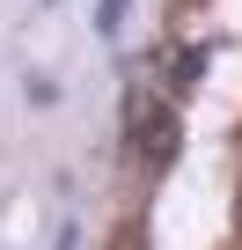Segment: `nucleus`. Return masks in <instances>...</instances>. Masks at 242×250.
Masks as SVG:
<instances>
[{
	"mask_svg": "<svg viewBox=\"0 0 242 250\" xmlns=\"http://www.w3.org/2000/svg\"><path fill=\"white\" fill-rule=\"evenodd\" d=\"M125 133H132V147L154 162V169H169L176 162V110H125Z\"/></svg>",
	"mask_w": 242,
	"mask_h": 250,
	"instance_id": "f257e3e1",
	"label": "nucleus"
},
{
	"mask_svg": "<svg viewBox=\"0 0 242 250\" xmlns=\"http://www.w3.org/2000/svg\"><path fill=\"white\" fill-rule=\"evenodd\" d=\"M125 8H132V0H103V8H95V30L117 37V30H125Z\"/></svg>",
	"mask_w": 242,
	"mask_h": 250,
	"instance_id": "f03ea898",
	"label": "nucleus"
},
{
	"mask_svg": "<svg viewBox=\"0 0 242 250\" xmlns=\"http://www.w3.org/2000/svg\"><path fill=\"white\" fill-rule=\"evenodd\" d=\"M169 74H176V88H191V81H198V74H205V59H198V52H184V59H176V66H169Z\"/></svg>",
	"mask_w": 242,
	"mask_h": 250,
	"instance_id": "7ed1b4c3",
	"label": "nucleus"
}]
</instances>
